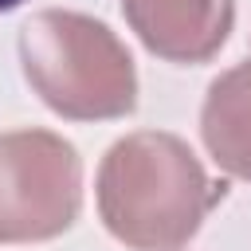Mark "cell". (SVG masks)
<instances>
[{
    "mask_svg": "<svg viewBox=\"0 0 251 251\" xmlns=\"http://www.w3.org/2000/svg\"><path fill=\"white\" fill-rule=\"evenodd\" d=\"M82 208V161L51 129L0 133V243L63 235Z\"/></svg>",
    "mask_w": 251,
    "mask_h": 251,
    "instance_id": "3",
    "label": "cell"
},
{
    "mask_svg": "<svg viewBox=\"0 0 251 251\" xmlns=\"http://www.w3.org/2000/svg\"><path fill=\"white\" fill-rule=\"evenodd\" d=\"M200 133L212 161L239 180H251V59L224 71L204 98Z\"/></svg>",
    "mask_w": 251,
    "mask_h": 251,
    "instance_id": "5",
    "label": "cell"
},
{
    "mask_svg": "<svg viewBox=\"0 0 251 251\" xmlns=\"http://www.w3.org/2000/svg\"><path fill=\"white\" fill-rule=\"evenodd\" d=\"M20 67L31 90L71 122L126 118L137 71L126 43L94 16L47 8L20 27Z\"/></svg>",
    "mask_w": 251,
    "mask_h": 251,
    "instance_id": "2",
    "label": "cell"
},
{
    "mask_svg": "<svg viewBox=\"0 0 251 251\" xmlns=\"http://www.w3.org/2000/svg\"><path fill=\"white\" fill-rule=\"evenodd\" d=\"M224 192L196 153L161 129H137L114 141L98 165L102 224L133 251H173L188 243Z\"/></svg>",
    "mask_w": 251,
    "mask_h": 251,
    "instance_id": "1",
    "label": "cell"
},
{
    "mask_svg": "<svg viewBox=\"0 0 251 251\" xmlns=\"http://www.w3.org/2000/svg\"><path fill=\"white\" fill-rule=\"evenodd\" d=\"M137 39L169 63H208L235 24V0H122Z\"/></svg>",
    "mask_w": 251,
    "mask_h": 251,
    "instance_id": "4",
    "label": "cell"
},
{
    "mask_svg": "<svg viewBox=\"0 0 251 251\" xmlns=\"http://www.w3.org/2000/svg\"><path fill=\"white\" fill-rule=\"evenodd\" d=\"M24 0H0V12H12V8H20Z\"/></svg>",
    "mask_w": 251,
    "mask_h": 251,
    "instance_id": "6",
    "label": "cell"
}]
</instances>
